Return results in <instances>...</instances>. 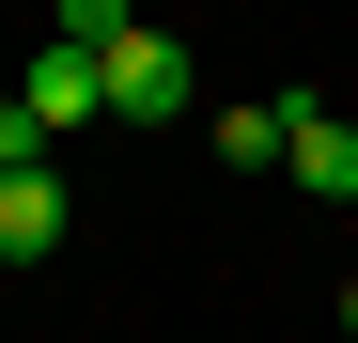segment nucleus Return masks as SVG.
Here are the masks:
<instances>
[{
    "label": "nucleus",
    "instance_id": "3",
    "mask_svg": "<svg viewBox=\"0 0 358 343\" xmlns=\"http://www.w3.org/2000/svg\"><path fill=\"white\" fill-rule=\"evenodd\" d=\"M31 109H47V125H94V109H109V47H78V31H47L31 47V78H16Z\"/></svg>",
    "mask_w": 358,
    "mask_h": 343
},
{
    "label": "nucleus",
    "instance_id": "5",
    "mask_svg": "<svg viewBox=\"0 0 358 343\" xmlns=\"http://www.w3.org/2000/svg\"><path fill=\"white\" fill-rule=\"evenodd\" d=\"M203 141H218L234 172H280V141H296V125H280V94H265V109H218V125H203Z\"/></svg>",
    "mask_w": 358,
    "mask_h": 343
},
{
    "label": "nucleus",
    "instance_id": "2",
    "mask_svg": "<svg viewBox=\"0 0 358 343\" xmlns=\"http://www.w3.org/2000/svg\"><path fill=\"white\" fill-rule=\"evenodd\" d=\"M109 109H125V125H171V109H187V47L125 31V47H109Z\"/></svg>",
    "mask_w": 358,
    "mask_h": 343
},
{
    "label": "nucleus",
    "instance_id": "4",
    "mask_svg": "<svg viewBox=\"0 0 358 343\" xmlns=\"http://www.w3.org/2000/svg\"><path fill=\"white\" fill-rule=\"evenodd\" d=\"M63 250V172H0V265Z\"/></svg>",
    "mask_w": 358,
    "mask_h": 343
},
{
    "label": "nucleus",
    "instance_id": "1",
    "mask_svg": "<svg viewBox=\"0 0 358 343\" xmlns=\"http://www.w3.org/2000/svg\"><path fill=\"white\" fill-rule=\"evenodd\" d=\"M280 172H296V188H312V203H343L358 218V125H343V109H312V94H280Z\"/></svg>",
    "mask_w": 358,
    "mask_h": 343
},
{
    "label": "nucleus",
    "instance_id": "7",
    "mask_svg": "<svg viewBox=\"0 0 358 343\" xmlns=\"http://www.w3.org/2000/svg\"><path fill=\"white\" fill-rule=\"evenodd\" d=\"M47 31H78V47H125V31H141V0H63Z\"/></svg>",
    "mask_w": 358,
    "mask_h": 343
},
{
    "label": "nucleus",
    "instance_id": "6",
    "mask_svg": "<svg viewBox=\"0 0 358 343\" xmlns=\"http://www.w3.org/2000/svg\"><path fill=\"white\" fill-rule=\"evenodd\" d=\"M47 141H63V125H47L31 94H0V172H47Z\"/></svg>",
    "mask_w": 358,
    "mask_h": 343
},
{
    "label": "nucleus",
    "instance_id": "8",
    "mask_svg": "<svg viewBox=\"0 0 358 343\" xmlns=\"http://www.w3.org/2000/svg\"><path fill=\"white\" fill-rule=\"evenodd\" d=\"M343 343H358V281H343Z\"/></svg>",
    "mask_w": 358,
    "mask_h": 343
}]
</instances>
